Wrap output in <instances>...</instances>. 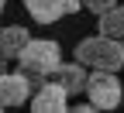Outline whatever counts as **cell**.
Wrapping results in <instances>:
<instances>
[{
    "mask_svg": "<svg viewBox=\"0 0 124 113\" xmlns=\"http://www.w3.org/2000/svg\"><path fill=\"white\" fill-rule=\"evenodd\" d=\"M28 27L21 24H7V27H0V55L4 58H17L21 55V48L28 45Z\"/></svg>",
    "mask_w": 124,
    "mask_h": 113,
    "instance_id": "8",
    "label": "cell"
},
{
    "mask_svg": "<svg viewBox=\"0 0 124 113\" xmlns=\"http://www.w3.org/2000/svg\"><path fill=\"white\" fill-rule=\"evenodd\" d=\"M0 110H4V106H0Z\"/></svg>",
    "mask_w": 124,
    "mask_h": 113,
    "instance_id": "13",
    "label": "cell"
},
{
    "mask_svg": "<svg viewBox=\"0 0 124 113\" xmlns=\"http://www.w3.org/2000/svg\"><path fill=\"white\" fill-rule=\"evenodd\" d=\"M59 62H62V48L52 38H28V45L21 48V55H17L21 72L31 75V79H48Z\"/></svg>",
    "mask_w": 124,
    "mask_h": 113,
    "instance_id": "2",
    "label": "cell"
},
{
    "mask_svg": "<svg viewBox=\"0 0 124 113\" xmlns=\"http://www.w3.org/2000/svg\"><path fill=\"white\" fill-rule=\"evenodd\" d=\"M24 10L38 24H55L59 17L79 14L83 10V0H24Z\"/></svg>",
    "mask_w": 124,
    "mask_h": 113,
    "instance_id": "5",
    "label": "cell"
},
{
    "mask_svg": "<svg viewBox=\"0 0 124 113\" xmlns=\"http://www.w3.org/2000/svg\"><path fill=\"white\" fill-rule=\"evenodd\" d=\"M83 93H86V103L93 110H114L124 100L117 72H107V69H93V75H86V89Z\"/></svg>",
    "mask_w": 124,
    "mask_h": 113,
    "instance_id": "3",
    "label": "cell"
},
{
    "mask_svg": "<svg viewBox=\"0 0 124 113\" xmlns=\"http://www.w3.org/2000/svg\"><path fill=\"white\" fill-rule=\"evenodd\" d=\"M114 4H117V0H83V7L93 10V14H103L107 7H114Z\"/></svg>",
    "mask_w": 124,
    "mask_h": 113,
    "instance_id": "10",
    "label": "cell"
},
{
    "mask_svg": "<svg viewBox=\"0 0 124 113\" xmlns=\"http://www.w3.org/2000/svg\"><path fill=\"white\" fill-rule=\"evenodd\" d=\"M0 72H7V58L4 55H0Z\"/></svg>",
    "mask_w": 124,
    "mask_h": 113,
    "instance_id": "11",
    "label": "cell"
},
{
    "mask_svg": "<svg viewBox=\"0 0 124 113\" xmlns=\"http://www.w3.org/2000/svg\"><path fill=\"white\" fill-rule=\"evenodd\" d=\"M97 27H100V34L107 38H124V4H114V7H107L103 14H97Z\"/></svg>",
    "mask_w": 124,
    "mask_h": 113,
    "instance_id": "9",
    "label": "cell"
},
{
    "mask_svg": "<svg viewBox=\"0 0 124 113\" xmlns=\"http://www.w3.org/2000/svg\"><path fill=\"white\" fill-rule=\"evenodd\" d=\"M4 7H7V0H0V10H4Z\"/></svg>",
    "mask_w": 124,
    "mask_h": 113,
    "instance_id": "12",
    "label": "cell"
},
{
    "mask_svg": "<svg viewBox=\"0 0 124 113\" xmlns=\"http://www.w3.org/2000/svg\"><path fill=\"white\" fill-rule=\"evenodd\" d=\"M28 100H31V110H35V113H62V110H69L66 106L69 96H66V89H62L55 79H52V82H38Z\"/></svg>",
    "mask_w": 124,
    "mask_h": 113,
    "instance_id": "6",
    "label": "cell"
},
{
    "mask_svg": "<svg viewBox=\"0 0 124 113\" xmlns=\"http://www.w3.org/2000/svg\"><path fill=\"white\" fill-rule=\"evenodd\" d=\"M76 62H79V65H90V69L117 72L124 65V45H121V38H107V34L83 38L76 45Z\"/></svg>",
    "mask_w": 124,
    "mask_h": 113,
    "instance_id": "1",
    "label": "cell"
},
{
    "mask_svg": "<svg viewBox=\"0 0 124 113\" xmlns=\"http://www.w3.org/2000/svg\"><path fill=\"white\" fill-rule=\"evenodd\" d=\"M38 82H41V79H31V75H24L21 69H17V72H0V106H4V110L24 106Z\"/></svg>",
    "mask_w": 124,
    "mask_h": 113,
    "instance_id": "4",
    "label": "cell"
},
{
    "mask_svg": "<svg viewBox=\"0 0 124 113\" xmlns=\"http://www.w3.org/2000/svg\"><path fill=\"white\" fill-rule=\"evenodd\" d=\"M52 79L66 89V96H79L86 89V65H79V62H59Z\"/></svg>",
    "mask_w": 124,
    "mask_h": 113,
    "instance_id": "7",
    "label": "cell"
}]
</instances>
